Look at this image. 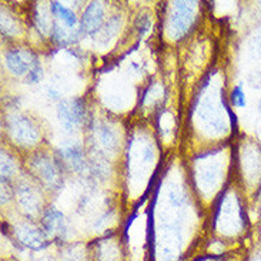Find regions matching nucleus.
<instances>
[{
  "label": "nucleus",
  "mask_w": 261,
  "mask_h": 261,
  "mask_svg": "<svg viewBox=\"0 0 261 261\" xmlns=\"http://www.w3.org/2000/svg\"><path fill=\"white\" fill-rule=\"evenodd\" d=\"M37 180L49 190H57L62 184V164L49 154L39 153L30 163Z\"/></svg>",
  "instance_id": "obj_1"
},
{
  "label": "nucleus",
  "mask_w": 261,
  "mask_h": 261,
  "mask_svg": "<svg viewBox=\"0 0 261 261\" xmlns=\"http://www.w3.org/2000/svg\"><path fill=\"white\" fill-rule=\"evenodd\" d=\"M5 63H6L7 70L12 74L21 77V76H28L36 66H39V59L32 50L14 47L6 53Z\"/></svg>",
  "instance_id": "obj_2"
},
{
  "label": "nucleus",
  "mask_w": 261,
  "mask_h": 261,
  "mask_svg": "<svg viewBox=\"0 0 261 261\" xmlns=\"http://www.w3.org/2000/svg\"><path fill=\"white\" fill-rule=\"evenodd\" d=\"M86 109L82 99L63 100L57 107V117L67 132H74L85 121Z\"/></svg>",
  "instance_id": "obj_3"
},
{
  "label": "nucleus",
  "mask_w": 261,
  "mask_h": 261,
  "mask_svg": "<svg viewBox=\"0 0 261 261\" xmlns=\"http://www.w3.org/2000/svg\"><path fill=\"white\" fill-rule=\"evenodd\" d=\"M14 237L23 247L29 250H43L47 247L49 237L46 236L44 230L40 227H36L32 223H23L14 228Z\"/></svg>",
  "instance_id": "obj_4"
},
{
  "label": "nucleus",
  "mask_w": 261,
  "mask_h": 261,
  "mask_svg": "<svg viewBox=\"0 0 261 261\" xmlns=\"http://www.w3.org/2000/svg\"><path fill=\"white\" fill-rule=\"evenodd\" d=\"M9 133L21 146H30L39 140V130L24 116L14 114L9 117Z\"/></svg>",
  "instance_id": "obj_5"
},
{
  "label": "nucleus",
  "mask_w": 261,
  "mask_h": 261,
  "mask_svg": "<svg viewBox=\"0 0 261 261\" xmlns=\"http://www.w3.org/2000/svg\"><path fill=\"white\" fill-rule=\"evenodd\" d=\"M105 21V6L101 2H92L86 7L82 21H80V33L86 36H94L101 32Z\"/></svg>",
  "instance_id": "obj_6"
},
{
  "label": "nucleus",
  "mask_w": 261,
  "mask_h": 261,
  "mask_svg": "<svg viewBox=\"0 0 261 261\" xmlns=\"http://www.w3.org/2000/svg\"><path fill=\"white\" fill-rule=\"evenodd\" d=\"M42 228L49 240L62 241L67 234V224L62 213L56 208H49L43 214Z\"/></svg>",
  "instance_id": "obj_7"
},
{
  "label": "nucleus",
  "mask_w": 261,
  "mask_h": 261,
  "mask_svg": "<svg viewBox=\"0 0 261 261\" xmlns=\"http://www.w3.org/2000/svg\"><path fill=\"white\" fill-rule=\"evenodd\" d=\"M60 164L71 171H82L86 167L85 154L80 146H69L59 151Z\"/></svg>",
  "instance_id": "obj_8"
},
{
  "label": "nucleus",
  "mask_w": 261,
  "mask_h": 261,
  "mask_svg": "<svg viewBox=\"0 0 261 261\" xmlns=\"http://www.w3.org/2000/svg\"><path fill=\"white\" fill-rule=\"evenodd\" d=\"M177 12L171 17V29L174 36H183L190 29L193 21V12L187 3H176Z\"/></svg>",
  "instance_id": "obj_9"
},
{
  "label": "nucleus",
  "mask_w": 261,
  "mask_h": 261,
  "mask_svg": "<svg viewBox=\"0 0 261 261\" xmlns=\"http://www.w3.org/2000/svg\"><path fill=\"white\" fill-rule=\"evenodd\" d=\"M17 200L21 207L24 208V212L32 213V214L40 212V200L37 198L32 186L20 184L17 189Z\"/></svg>",
  "instance_id": "obj_10"
},
{
  "label": "nucleus",
  "mask_w": 261,
  "mask_h": 261,
  "mask_svg": "<svg viewBox=\"0 0 261 261\" xmlns=\"http://www.w3.org/2000/svg\"><path fill=\"white\" fill-rule=\"evenodd\" d=\"M50 13L53 14L57 20L62 21L64 28L73 29V30L77 29L79 21L76 13H74L71 9H69V7L63 6L62 3H59V2H51V3H50Z\"/></svg>",
  "instance_id": "obj_11"
},
{
  "label": "nucleus",
  "mask_w": 261,
  "mask_h": 261,
  "mask_svg": "<svg viewBox=\"0 0 261 261\" xmlns=\"http://www.w3.org/2000/svg\"><path fill=\"white\" fill-rule=\"evenodd\" d=\"M14 170H16V166H14L13 159L7 154L6 151H3L2 153V178H3V183L9 181L13 177Z\"/></svg>",
  "instance_id": "obj_12"
},
{
  "label": "nucleus",
  "mask_w": 261,
  "mask_h": 261,
  "mask_svg": "<svg viewBox=\"0 0 261 261\" xmlns=\"http://www.w3.org/2000/svg\"><path fill=\"white\" fill-rule=\"evenodd\" d=\"M230 100L236 107H246L247 105V99H246V93L243 90V86L241 85H236L231 89V93H230Z\"/></svg>",
  "instance_id": "obj_13"
},
{
  "label": "nucleus",
  "mask_w": 261,
  "mask_h": 261,
  "mask_svg": "<svg viewBox=\"0 0 261 261\" xmlns=\"http://www.w3.org/2000/svg\"><path fill=\"white\" fill-rule=\"evenodd\" d=\"M100 141H101V144H103L107 150H110V151H113L114 148L117 147L116 134L113 133V130H110L109 127L101 128V132H100Z\"/></svg>",
  "instance_id": "obj_14"
},
{
  "label": "nucleus",
  "mask_w": 261,
  "mask_h": 261,
  "mask_svg": "<svg viewBox=\"0 0 261 261\" xmlns=\"http://www.w3.org/2000/svg\"><path fill=\"white\" fill-rule=\"evenodd\" d=\"M117 30H119V19L117 17H112L106 23V26L101 29V39L105 42L110 40V37H113L117 33Z\"/></svg>",
  "instance_id": "obj_15"
},
{
  "label": "nucleus",
  "mask_w": 261,
  "mask_h": 261,
  "mask_svg": "<svg viewBox=\"0 0 261 261\" xmlns=\"http://www.w3.org/2000/svg\"><path fill=\"white\" fill-rule=\"evenodd\" d=\"M43 77V70L42 67H40V64L39 66H36L33 70L29 73L28 76H26V80H28L29 83H39Z\"/></svg>",
  "instance_id": "obj_16"
},
{
  "label": "nucleus",
  "mask_w": 261,
  "mask_h": 261,
  "mask_svg": "<svg viewBox=\"0 0 261 261\" xmlns=\"http://www.w3.org/2000/svg\"><path fill=\"white\" fill-rule=\"evenodd\" d=\"M39 261H51L50 258H42V260H39Z\"/></svg>",
  "instance_id": "obj_17"
},
{
  "label": "nucleus",
  "mask_w": 261,
  "mask_h": 261,
  "mask_svg": "<svg viewBox=\"0 0 261 261\" xmlns=\"http://www.w3.org/2000/svg\"><path fill=\"white\" fill-rule=\"evenodd\" d=\"M260 112H261V100H260Z\"/></svg>",
  "instance_id": "obj_18"
}]
</instances>
